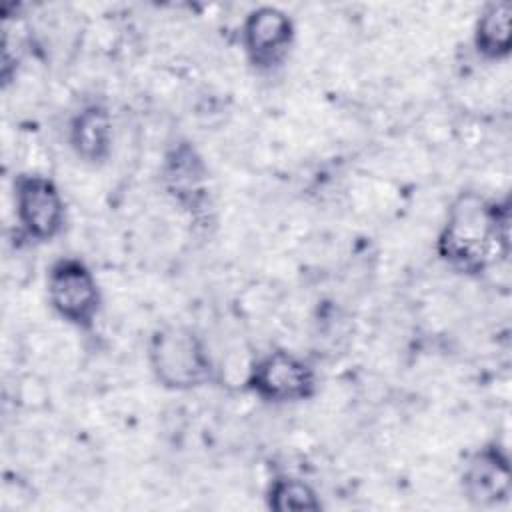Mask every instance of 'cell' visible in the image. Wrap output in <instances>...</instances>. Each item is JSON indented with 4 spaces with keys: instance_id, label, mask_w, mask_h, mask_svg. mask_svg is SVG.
Segmentation results:
<instances>
[{
    "instance_id": "6da1fadb",
    "label": "cell",
    "mask_w": 512,
    "mask_h": 512,
    "mask_svg": "<svg viewBox=\"0 0 512 512\" xmlns=\"http://www.w3.org/2000/svg\"><path fill=\"white\" fill-rule=\"evenodd\" d=\"M510 196L492 198L478 190L458 192L442 218L434 250L442 264L478 278L510 256Z\"/></svg>"
},
{
    "instance_id": "7a4b0ae2",
    "label": "cell",
    "mask_w": 512,
    "mask_h": 512,
    "mask_svg": "<svg viewBox=\"0 0 512 512\" xmlns=\"http://www.w3.org/2000/svg\"><path fill=\"white\" fill-rule=\"evenodd\" d=\"M146 364L158 386L194 392L216 382V362L204 336L184 322H164L146 340Z\"/></svg>"
},
{
    "instance_id": "3957f363",
    "label": "cell",
    "mask_w": 512,
    "mask_h": 512,
    "mask_svg": "<svg viewBox=\"0 0 512 512\" xmlns=\"http://www.w3.org/2000/svg\"><path fill=\"white\" fill-rule=\"evenodd\" d=\"M244 390L264 404L286 406L308 402L318 392L314 364L288 348L258 354L246 368Z\"/></svg>"
},
{
    "instance_id": "277c9868",
    "label": "cell",
    "mask_w": 512,
    "mask_h": 512,
    "mask_svg": "<svg viewBox=\"0 0 512 512\" xmlns=\"http://www.w3.org/2000/svg\"><path fill=\"white\" fill-rule=\"evenodd\" d=\"M44 292L50 310L68 326L88 332L102 312V288L86 260L74 254L54 258L46 268Z\"/></svg>"
},
{
    "instance_id": "5b68a950",
    "label": "cell",
    "mask_w": 512,
    "mask_h": 512,
    "mask_svg": "<svg viewBox=\"0 0 512 512\" xmlns=\"http://www.w3.org/2000/svg\"><path fill=\"white\" fill-rule=\"evenodd\" d=\"M14 218L24 238L46 244L56 240L68 222L66 198L48 174L26 170L12 178Z\"/></svg>"
},
{
    "instance_id": "8992f818",
    "label": "cell",
    "mask_w": 512,
    "mask_h": 512,
    "mask_svg": "<svg viewBox=\"0 0 512 512\" xmlns=\"http://www.w3.org/2000/svg\"><path fill=\"white\" fill-rule=\"evenodd\" d=\"M160 184L166 196L194 224L208 222L212 212L210 168L190 140L172 142L160 162Z\"/></svg>"
},
{
    "instance_id": "52a82bcc",
    "label": "cell",
    "mask_w": 512,
    "mask_h": 512,
    "mask_svg": "<svg viewBox=\"0 0 512 512\" xmlns=\"http://www.w3.org/2000/svg\"><path fill=\"white\" fill-rule=\"evenodd\" d=\"M296 44L294 18L272 4H260L246 12L240 24V46L246 64L258 74L280 70Z\"/></svg>"
},
{
    "instance_id": "ba28073f",
    "label": "cell",
    "mask_w": 512,
    "mask_h": 512,
    "mask_svg": "<svg viewBox=\"0 0 512 512\" xmlns=\"http://www.w3.org/2000/svg\"><path fill=\"white\" fill-rule=\"evenodd\" d=\"M464 500L474 508H496L512 496V462L500 440L474 448L462 462L458 476Z\"/></svg>"
},
{
    "instance_id": "9c48e42d",
    "label": "cell",
    "mask_w": 512,
    "mask_h": 512,
    "mask_svg": "<svg viewBox=\"0 0 512 512\" xmlns=\"http://www.w3.org/2000/svg\"><path fill=\"white\" fill-rule=\"evenodd\" d=\"M66 140L82 164H106L114 150V118L110 108L100 100L80 104L68 118Z\"/></svg>"
},
{
    "instance_id": "30bf717a",
    "label": "cell",
    "mask_w": 512,
    "mask_h": 512,
    "mask_svg": "<svg viewBox=\"0 0 512 512\" xmlns=\"http://www.w3.org/2000/svg\"><path fill=\"white\" fill-rule=\"evenodd\" d=\"M472 50L484 62H504L512 54V4L486 2L472 26Z\"/></svg>"
},
{
    "instance_id": "8fae6325",
    "label": "cell",
    "mask_w": 512,
    "mask_h": 512,
    "mask_svg": "<svg viewBox=\"0 0 512 512\" xmlns=\"http://www.w3.org/2000/svg\"><path fill=\"white\" fill-rule=\"evenodd\" d=\"M264 506L274 512H318L324 508L320 492L292 472H278L266 482Z\"/></svg>"
}]
</instances>
